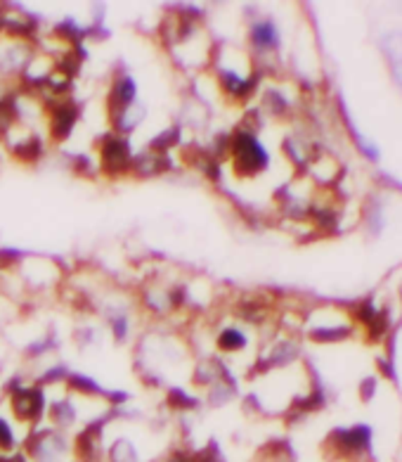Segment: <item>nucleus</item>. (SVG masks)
I'll return each instance as SVG.
<instances>
[{"mask_svg": "<svg viewBox=\"0 0 402 462\" xmlns=\"http://www.w3.org/2000/svg\"><path fill=\"white\" fill-rule=\"evenodd\" d=\"M393 77H396L397 86H400V88H402V60L397 64H393Z\"/></svg>", "mask_w": 402, "mask_h": 462, "instance_id": "obj_5", "label": "nucleus"}, {"mask_svg": "<svg viewBox=\"0 0 402 462\" xmlns=\"http://www.w3.org/2000/svg\"><path fill=\"white\" fill-rule=\"evenodd\" d=\"M336 443L346 453H367L371 446V430L365 424H358L351 430H339L336 431Z\"/></svg>", "mask_w": 402, "mask_h": 462, "instance_id": "obj_2", "label": "nucleus"}, {"mask_svg": "<svg viewBox=\"0 0 402 462\" xmlns=\"http://www.w3.org/2000/svg\"><path fill=\"white\" fill-rule=\"evenodd\" d=\"M256 41L260 45H272L275 43V29H272V24H260L256 29Z\"/></svg>", "mask_w": 402, "mask_h": 462, "instance_id": "obj_4", "label": "nucleus"}, {"mask_svg": "<svg viewBox=\"0 0 402 462\" xmlns=\"http://www.w3.org/2000/svg\"><path fill=\"white\" fill-rule=\"evenodd\" d=\"M237 164L244 169V171L253 173V171H260L265 164H268V154L260 145H258L253 138H242L237 143Z\"/></svg>", "mask_w": 402, "mask_h": 462, "instance_id": "obj_1", "label": "nucleus"}, {"mask_svg": "<svg viewBox=\"0 0 402 462\" xmlns=\"http://www.w3.org/2000/svg\"><path fill=\"white\" fill-rule=\"evenodd\" d=\"M381 45H384V52L388 55V60L393 64H397L402 60V33H388L384 41H381Z\"/></svg>", "mask_w": 402, "mask_h": 462, "instance_id": "obj_3", "label": "nucleus"}]
</instances>
